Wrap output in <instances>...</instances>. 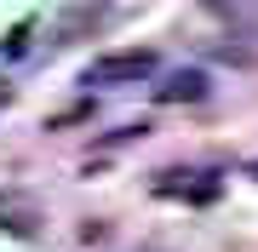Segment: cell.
<instances>
[{"mask_svg": "<svg viewBox=\"0 0 258 252\" xmlns=\"http://www.w3.org/2000/svg\"><path fill=\"white\" fill-rule=\"evenodd\" d=\"M155 75V52L149 46H132V52H109L86 69V86H138Z\"/></svg>", "mask_w": 258, "mask_h": 252, "instance_id": "cell-1", "label": "cell"}, {"mask_svg": "<svg viewBox=\"0 0 258 252\" xmlns=\"http://www.w3.org/2000/svg\"><path fill=\"white\" fill-rule=\"evenodd\" d=\"M40 224H46V218H40V206L29 201L23 189H0V229H6V235H18V241H35Z\"/></svg>", "mask_w": 258, "mask_h": 252, "instance_id": "cell-2", "label": "cell"}, {"mask_svg": "<svg viewBox=\"0 0 258 252\" xmlns=\"http://www.w3.org/2000/svg\"><path fill=\"white\" fill-rule=\"evenodd\" d=\"M155 98L161 103H201L207 98V75H201V69H178V75H166L155 86Z\"/></svg>", "mask_w": 258, "mask_h": 252, "instance_id": "cell-3", "label": "cell"}, {"mask_svg": "<svg viewBox=\"0 0 258 252\" xmlns=\"http://www.w3.org/2000/svg\"><path fill=\"white\" fill-rule=\"evenodd\" d=\"M161 195H189V201H212L218 195V184H212L207 172H161Z\"/></svg>", "mask_w": 258, "mask_h": 252, "instance_id": "cell-4", "label": "cell"}, {"mask_svg": "<svg viewBox=\"0 0 258 252\" xmlns=\"http://www.w3.org/2000/svg\"><path fill=\"white\" fill-rule=\"evenodd\" d=\"M103 12H109V0H81V6H75L69 18H63V29H57V35H63V40H75V35L86 29V23H98Z\"/></svg>", "mask_w": 258, "mask_h": 252, "instance_id": "cell-5", "label": "cell"}, {"mask_svg": "<svg viewBox=\"0 0 258 252\" xmlns=\"http://www.w3.org/2000/svg\"><path fill=\"white\" fill-rule=\"evenodd\" d=\"M252 178H258V160H252Z\"/></svg>", "mask_w": 258, "mask_h": 252, "instance_id": "cell-6", "label": "cell"}, {"mask_svg": "<svg viewBox=\"0 0 258 252\" xmlns=\"http://www.w3.org/2000/svg\"><path fill=\"white\" fill-rule=\"evenodd\" d=\"M0 103H6V92H0Z\"/></svg>", "mask_w": 258, "mask_h": 252, "instance_id": "cell-7", "label": "cell"}]
</instances>
